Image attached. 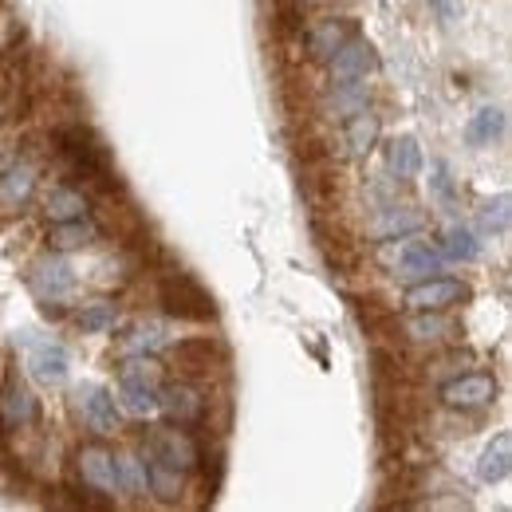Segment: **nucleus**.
<instances>
[{
    "mask_svg": "<svg viewBox=\"0 0 512 512\" xmlns=\"http://www.w3.org/2000/svg\"><path fill=\"white\" fill-rule=\"evenodd\" d=\"M422 229V217L418 213H410V209H398V205H390L383 209V221L375 225V237H406V233H418Z\"/></svg>",
    "mask_w": 512,
    "mask_h": 512,
    "instance_id": "25",
    "label": "nucleus"
},
{
    "mask_svg": "<svg viewBox=\"0 0 512 512\" xmlns=\"http://www.w3.org/2000/svg\"><path fill=\"white\" fill-rule=\"evenodd\" d=\"M386 170L398 178V182H410L418 170H422V150L414 138H394L386 146Z\"/></svg>",
    "mask_w": 512,
    "mask_h": 512,
    "instance_id": "20",
    "label": "nucleus"
},
{
    "mask_svg": "<svg viewBox=\"0 0 512 512\" xmlns=\"http://www.w3.org/2000/svg\"><path fill=\"white\" fill-rule=\"evenodd\" d=\"M430 4L442 12V20H453V4H449V0H430Z\"/></svg>",
    "mask_w": 512,
    "mask_h": 512,
    "instance_id": "32",
    "label": "nucleus"
},
{
    "mask_svg": "<svg viewBox=\"0 0 512 512\" xmlns=\"http://www.w3.org/2000/svg\"><path fill=\"white\" fill-rule=\"evenodd\" d=\"M158 406L174 426H197L205 418V394L193 379L158 386Z\"/></svg>",
    "mask_w": 512,
    "mask_h": 512,
    "instance_id": "6",
    "label": "nucleus"
},
{
    "mask_svg": "<svg viewBox=\"0 0 512 512\" xmlns=\"http://www.w3.org/2000/svg\"><path fill=\"white\" fill-rule=\"evenodd\" d=\"M79 398V410H83V422L95 430V434H115L123 422H119V406H115V394L99 383H83L75 390Z\"/></svg>",
    "mask_w": 512,
    "mask_h": 512,
    "instance_id": "7",
    "label": "nucleus"
},
{
    "mask_svg": "<svg viewBox=\"0 0 512 512\" xmlns=\"http://www.w3.org/2000/svg\"><path fill=\"white\" fill-rule=\"evenodd\" d=\"M461 300H469V284H461L453 276H426L422 284H414L406 292V308H414V312H446Z\"/></svg>",
    "mask_w": 512,
    "mask_h": 512,
    "instance_id": "5",
    "label": "nucleus"
},
{
    "mask_svg": "<svg viewBox=\"0 0 512 512\" xmlns=\"http://www.w3.org/2000/svg\"><path fill=\"white\" fill-rule=\"evenodd\" d=\"M36 418H40V402L32 398V390L20 379H8L0 394V422L12 430H24V426H36Z\"/></svg>",
    "mask_w": 512,
    "mask_h": 512,
    "instance_id": "13",
    "label": "nucleus"
},
{
    "mask_svg": "<svg viewBox=\"0 0 512 512\" xmlns=\"http://www.w3.org/2000/svg\"><path fill=\"white\" fill-rule=\"evenodd\" d=\"M300 4H316V0H300Z\"/></svg>",
    "mask_w": 512,
    "mask_h": 512,
    "instance_id": "33",
    "label": "nucleus"
},
{
    "mask_svg": "<svg viewBox=\"0 0 512 512\" xmlns=\"http://www.w3.org/2000/svg\"><path fill=\"white\" fill-rule=\"evenodd\" d=\"M442 260L446 256L438 253V249H430L426 241H406L402 249H398V276H434V272H442Z\"/></svg>",
    "mask_w": 512,
    "mask_h": 512,
    "instance_id": "15",
    "label": "nucleus"
},
{
    "mask_svg": "<svg viewBox=\"0 0 512 512\" xmlns=\"http://www.w3.org/2000/svg\"><path fill=\"white\" fill-rule=\"evenodd\" d=\"M355 36V24L351 20H323L312 28V40H308V48H312V56L316 60H331L335 56V48L339 44H347Z\"/></svg>",
    "mask_w": 512,
    "mask_h": 512,
    "instance_id": "19",
    "label": "nucleus"
},
{
    "mask_svg": "<svg viewBox=\"0 0 512 512\" xmlns=\"http://www.w3.org/2000/svg\"><path fill=\"white\" fill-rule=\"evenodd\" d=\"M182 477L178 469L162 465V461H146V481H150V493H158L162 501H178L182 497Z\"/></svg>",
    "mask_w": 512,
    "mask_h": 512,
    "instance_id": "24",
    "label": "nucleus"
},
{
    "mask_svg": "<svg viewBox=\"0 0 512 512\" xmlns=\"http://www.w3.org/2000/svg\"><path fill=\"white\" fill-rule=\"evenodd\" d=\"M442 256H449V260H477L481 245H477V237L465 225H453L446 233V241H442Z\"/></svg>",
    "mask_w": 512,
    "mask_h": 512,
    "instance_id": "26",
    "label": "nucleus"
},
{
    "mask_svg": "<svg viewBox=\"0 0 512 512\" xmlns=\"http://www.w3.org/2000/svg\"><path fill=\"white\" fill-rule=\"evenodd\" d=\"M52 142H56V154L64 158V166L75 178H83L87 186H95V190L107 193V197L123 190L103 138L87 127V123H64V127H56L52 130Z\"/></svg>",
    "mask_w": 512,
    "mask_h": 512,
    "instance_id": "1",
    "label": "nucleus"
},
{
    "mask_svg": "<svg viewBox=\"0 0 512 512\" xmlns=\"http://www.w3.org/2000/svg\"><path fill=\"white\" fill-rule=\"evenodd\" d=\"M497 398V379L477 371V375H457L442 386V402L453 406V410H481Z\"/></svg>",
    "mask_w": 512,
    "mask_h": 512,
    "instance_id": "8",
    "label": "nucleus"
},
{
    "mask_svg": "<svg viewBox=\"0 0 512 512\" xmlns=\"http://www.w3.org/2000/svg\"><path fill=\"white\" fill-rule=\"evenodd\" d=\"M146 461H162L178 473H190L201 465V446L190 430H150L146 434Z\"/></svg>",
    "mask_w": 512,
    "mask_h": 512,
    "instance_id": "4",
    "label": "nucleus"
},
{
    "mask_svg": "<svg viewBox=\"0 0 512 512\" xmlns=\"http://www.w3.org/2000/svg\"><path fill=\"white\" fill-rule=\"evenodd\" d=\"M75 469H79L83 485H91V489L115 497V489H119V481H115V453L107 446H99V442L83 446L75 453Z\"/></svg>",
    "mask_w": 512,
    "mask_h": 512,
    "instance_id": "11",
    "label": "nucleus"
},
{
    "mask_svg": "<svg viewBox=\"0 0 512 512\" xmlns=\"http://www.w3.org/2000/svg\"><path fill=\"white\" fill-rule=\"evenodd\" d=\"M174 363H178L190 379H201V375H209L213 367H225V351H221L213 339H182V343H174Z\"/></svg>",
    "mask_w": 512,
    "mask_h": 512,
    "instance_id": "12",
    "label": "nucleus"
},
{
    "mask_svg": "<svg viewBox=\"0 0 512 512\" xmlns=\"http://www.w3.org/2000/svg\"><path fill=\"white\" fill-rule=\"evenodd\" d=\"M166 343V335L158 331V327H138L134 335H130L127 343H123V351H134V355H150V351H158Z\"/></svg>",
    "mask_w": 512,
    "mask_h": 512,
    "instance_id": "29",
    "label": "nucleus"
},
{
    "mask_svg": "<svg viewBox=\"0 0 512 512\" xmlns=\"http://www.w3.org/2000/svg\"><path fill=\"white\" fill-rule=\"evenodd\" d=\"M44 213L52 217V225H56V221H75V217H87V197H83L79 190H71V186H60V190L48 193Z\"/></svg>",
    "mask_w": 512,
    "mask_h": 512,
    "instance_id": "22",
    "label": "nucleus"
},
{
    "mask_svg": "<svg viewBox=\"0 0 512 512\" xmlns=\"http://www.w3.org/2000/svg\"><path fill=\"white\" fill-rule=\"evenodd\" d=\"M16 347H24V363L32 371V379L44 386H60L67 379V347L56 339H36V331H20L16 335Z\"/></svg>",
    "mask_w": 512,
    "mask_h": 512,
    "instance_id": "3",
    "label": "nucleus"
},
{
    "mask_svg": "<svg viewBox=\"0 0 512 512\" xmlns=\"http://www.w3.org/2000/svg\"><path fill=\"white\" fill-rule=\"evenodd\" d=\"M449 331H453V320H442L438 312H422L418 320H410V335H414L418 343H434V339H446Z\"/></svg>",
    "mask_w": 512,
    "mask_h": 512,
    "instance_id": "28",
    "label": "nucleus"
},
{
    "mask_svg": "<svg viewBox=\"0 0 512 512\" xmlns=\"http://www.w3.org/2000/svg\"><path fill=\"white\" fill-rule=\"evenodd\" d=\"M28 280H32V292H36L44 304L64 300V296H71V288H75V272H71V264L60 260V256L36 260L32 272H28Z\"/></svg>",
    "mask_w": 512,
    "mask_h": 512,
    "instance_id": "9",
    "label": "nucleus"
},
{
    "mask_svg": "<svg viewBox=\"0 0 512 512\" xmlns=\"http://www.w3.org/2000/svg\"><path fill=\"white\" fill-rule=\"evenodd\" d=\"M36 193V166L32 162H12L0 178V205L12 213V209H24L28 197Z\"/></svg>",
    "mask_w": 512,
    "mask_h": 512,
    "instance_id": "14",
    "label": "nucleus"
},
{
    "mask_svg": "<svg viewBox=\"0 0 512 512\" xmlns=\"http://www.w3.org/2000/svg\"><path fill=\"white\" fill-rule=\"evenodd\" d=\"M512 469V434H497L485 453H481V465H477V477L485 481V485H497V481H505Z\"/></svg>",
    "mask_w": 512,
    "mask_h": 512,
    "instance_id": "17",
    "label": "nucleus"
},
{
    "mask_svg": "<svg viewBox=\"0 0 512 512\" xmlns=\"http://www.w3.org/2000/svg\"><path fill=\"white\" fill-rule=\"evenodd\" d=\"M481 225H485L489 233H505V229H509V197L489 201V205L481 209Z\"/></svg>",
    "mask_w": 512,
    "mask_h": 512,
    "instance_id": "30",
    "label": "nucleus"
},
{
    "mask_svg": "<svg viewBox=\"0 0 512 512\" xmlns=\"http://www.w3.org/2000/svg\"><path fill=\"white\" fill-rule=\"evenodd\" d=\"M501 134H505V111H501V107H485V111H477L473 123L465 127L469 146H493Z\"/></svg>",
    "mask_w": 512,
    "mask_h": 512,
    "instance_id": "21",
    "label": "nucleus"
},
{
    "mask_svg": "<svg viewBox=\"0 0 512 512\" xmlns=\"http://www.w3.org/2000/svg\"><path fill=\"white\" fill-rule=\"evenodd\" d=\"M115 320H119V312H115V304H87L79 316H75V323L87 331V335H99V331H111L115 327Z\"/></svg>",
    "mask_w": 512,
    "mask_h": 512,
    "instance_id": "27",
    "label": "nucleus"
},
{
    "mask_svg": "<svg viewBox=\"0 0 512 512\" xmlns=\"http://www.w3.org/2000/svg\"><path fill=\"white\" fill-rule=\"evenodd\" d=\"M99 241V225L87 221V217H75V221H56V229L48 233V245L60 249V253H71V249H87Z\"/></svg>",
    "mask_w": 512,
    "mask_h": 512,
    "instance_id": "16",
    "label": "nucleus"
},
{
    "mask_svg": "<svg viewBox=\"0 0 512 512\" xmlns=\"http://www.w3.org/2000/svg\"><path fill=\"white\" fill-rule=\"evenodd\" d=\"M158 304H162V312L174 316V320L205 323L217 316L213 296L193 280L190 272H182V268H170V272L158 276Z\"/></svg>",
    "mask_w": 512,
    "mask_h": 512,
    "instance_id": "2",
    "label": "nucleus"
},
{
    "mask_svg": "<svg viewBox=\"0 0 512 512\" xmlns=\"http://www.w3.org/2000/svg\"><path fill=\"white\" fill-rule=\"evenodd\" d=\"M375 67H379L375 48H371L367 40L351 36V40L339 44L335 56H331V79H335V83H359V79H367V71H375Z\"/></svg>",
    "mask_w": 512,
    "mask_h": 512,
    "instance_id": "10",
    "label": "nucleus"
},
{
    "mask_svg": "<svg viewBox=\"0 0 512 512\" xmlns=\"http://www.w3.org/2000/svg\"><path fill=\"white\" fill-rule=\"evenodd\" d=\"M430 193L446 205L449 213H453V205H457V197H453V182H449V170L446 166H434V174H430Z\"/></svg>",
    "mask_w": 512,
    "mask_h": 512,
    "instance_id": "31",
    "label": "nucleus"
},
{
    "mask_svg": "<svg viewBox=\"0 0 512 512\" xmlns=\"http://www.w3.org/2000/svg\"><path fill=\"white\" fill-rule=\"evenodd\" d=\"M115 481H119V489L130 493V497H146L150 493V481H146V465L138 461V457H115Z\"/></svg>",
    "mask_w": 512,
    "mask_h": 512,
    "instance_id": "23",
    "label": "nucleus"
},
{
    "mask_svg": "<svg viewBox=\"0 0 512 512\" xmlns=\"http://www.w3.org/2000/svg\"><path fill=\"white\" fill-rule=\"evenodd\" d=\"M347 150L355 154V158H363V154H371L375 150V142H379V115H371L367 107H359V111H351V119H347Z\"/></svg>",
    "mask_w": 512,
    "mask_h": 512,
    "instance_id": "18",
    "label": "nucleus"
}]
</instances>
